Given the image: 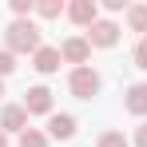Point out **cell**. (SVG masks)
I'll use <instances>...</instances> for the list:
<instances>
[{
  "mask_svg": "<svg viewBox=\"0 0 147 147\" xmlns=\"http://www.w3.org/2000/svg\"><path fill=\"white\" fill-rule=\"evenodd\" d=\"M40 48H44V44H40V28L32 24V20H12V24H8V52H12V56H16V52H32V56H36Z\"/></svg>",
  "mask_w": 147,
  "mask_h": 147,
  "instance_id": "obj_1",
  "label": "cell"
},
{
  "mask_svg": "<svg viewBox=\"0 0 147 147\" xmlns=\"http://www.w3.org/2000/svg\"><path fill=\"white\" fill-rule=\"evenodd\" d=\"M68 88H72V96L76 99H92L99 92V72L96 68H72V76H68Z\"/></svg>",
  "mask_w": 147,
  "mask_h": 147,
  "instance_id": "obj_2",
  "label": "cell"
},
{
  "mask_svg": "<svg viewBox=\"0 0 147 147\" xmlns=\"http://www.w3.org/2000/svg\"><path fill=\"white\" fill-rule=\"evenodd\" d=\"M88 44H96V48H115V44H119V24H115V20H96V24L88 28Z\"/></svg>",
  "mask_w": 147,
  "mask_h": 147,
  "instance_id": "obj_3",
  "label": "cell"
},
{
  "mask_svg": "<svg viewBox=\"0 0 147 147\" xmlns=\"http://www.w3.org/2000/svg\"><path fill=\"white\" fill-rule=\"evenodd\" d=\"M24 111L28 115H48L52 111V92L44 88V84H36V88L24 92Z\"/></svg>",
  "mask_w": 147,
  "mask_h": 147,
  "instance_id": "obj_4",
  "label": "cell"
},
{
  "mask_svg": "<svg viewBox=\"0 0 147 147\" xmlns=\"http://www.w3.org/2000/svg\"><path fill=\"white\" fill-rule=\"evenodd\" d=\"M60 56H64L68 64H76V68H84V64H88V56H92V44H88V36H72V40H64Z\"/></svg>",
  "mask_w": 147,
  "mask_h": 147,
  "instance_id": "obj_5",
  "label": "cell"
},
{
  "mask_svg": "<svg viewBox=\"0 0 147 147\" xmlns=\"http://www.w3.org/2000/svg\"><path fill=\"white\" fill-rule=\"evenodd\" d=\"M68 16H72L80 28H92L99 20V4L96 0H72V4H68Z\"/></svg>",
  "mask_w": 147,
  "mask_h": 147,
  "instance_id": "obj_6",
  "label": "cell"
},
{
  "mask_svg": "<svg viewBox=\"0 0 147 147\" xmlns=\"http://www.w3.org/2000/svg\"><path fill=\"white\" fill-rule=\"evenodd\" d=\"M0 131H28V111L24 103H8L0 111Z\"/></svg>",
  "mask_w": 147,
  "mask_h": 147,
  "instance_id": "obj_7",
  "label": "cell"
},
{
  "mask_svg": "<svg viewBox=\"0 0 147 147\" xmlns=\"http://www.w3.org/2000/svg\"><path fill=\"white\" fill-rule=\"evenodd\" d=\"M60 60H64L60 48H40L36 56H32V68H36L40 76H52V72H60Z\"/></svg>",
  "mask_w": 147,
  "mask_h": 147,
  "instance_id": "obj_8",
  "label": "cell"
},
{
  "mask_svg": "<svg viewBox=\"0 0 147 147\" xmlns=\"http://www.w3.org/2000/svg\"><path fill=\"white\" fill-rule=\"evenodd\" d=\"M123 107L131 115H147V84H131L127 96H123Z\"/></svg>",
  "mask_w": 147,
  "mask_h": 147,
  "instance_id": "obj_9",
  "label": "cell"
},
{
  "mask_svg": "<svg viewBox=\"0 0 147 147\" xmlns=\"http://www.w3.org/2000/svg\"><path fill=\"white\" fill-rule=\"evenodd\" d=\"M48 135L52 139H72L76 135V119L72 115H52L48 119Z\"/></svg>",
  "mask_w": 147,
  "mask_h": 147,
  "instance_id": "obj_10",
  "label": "cell"
},
{
  "mask_svg": "<svg viewBox=\"0 0 147 147\" xmlns=\"http://www.w3.org/2000/svg\"><path fill=\"white\" fill-rule=\"evenodd\" d=\"M127 28L131 32H147V4H131L127 8Z\"/></svg>",
  "mask_w": 147,
  "mask_h": 147,
  "instance_id": "obj_11",
  "label": "cell"
},
{
  "mask_svg": "<svg viewBox=\"0 0 147 147\" xmlns=\"http://www.w3.org/2000/svg\"><path fill=\"white\" fill-rule=\"evenodd\" d=\"M20 147H48V135L36 131V127H28V131H20Z\"/></svg>",
  "mask_w": 147,
  "mask_h": 147,
  "instance_id": "obj_12",
  "label": "cell"
},
{
  "mask_svg": "<svg viewBox=\"0 0 147 147\" xmlns=\"http://www.w3.org/2000/svg\"><path fill=\"white\" fill-rule=\"evenodd\" d=\"M36 12H40L44 20H56V16L64 12V4H60V0H40V4H36Z\"/></svg>",
  "mask_w": 147,
  "mask_h": 147,
  "instance_id": "obj_13",
  "label": "cell"
},
{
  "mask_svg": "<svg viewBox=\"0 0 147 147\" xmlns=\"http://www.w3.org/2000/svg\"><path fill=\"white\" fill-rule=\"evenodd\" d=\"M96 147H127V135H123V131H103Z\"/></svg>",
  "mask_w": 147,
  "mask_h": 147,
  "instance_id": "obj_14",
  "label": "cell"
},
{
  "mask_svg": "<svg viewBox=\"0 0 147 147\" xmlns=\"http://www.w3.org/2000/svg\"><path fill=\"white\" fill-rule=\"evenodd\" d=\"M135 68H143V72H147V36L135 44Z\"/></svg>",
  "mask_w": 147,
  "mask_h": 147,
  "instance_id": "obj_15",
  "label": "cell"
},
{
  "mask_svg": "<svg viewBox=\"0 0 147 147\" xmlns=\"http://www.w3.org/2000/svg\"><path fill=\"white\" fill-rule=\"evenodd\" d=\"M12 68H16V56H12V52H0V80L12 72Z\"/></svg>",
  "mask_w": 147,
  "mask_h": 147,
  "instance_id": "obj_16",
  "label": "cell"
},
{
  "mask_svg": "<svg viewBox=\"0 0 147 147\" xmlns=\"http://www.w3.org/2000/svg\"><path fill=\"white\" fill-rule=\"evenodd\" d=\"M32 8H36L32 0H12V12H16V20H24V16L32 12Z\"/></svg>",
  "mask_w": 147,
  "mask_h": 147,
  "instance_id": "obj_17",
  "label": "cell"
},
{
  "mask_svg": "<svg viewBox=\"0 0 147 147\" xmlns=\"http://www.w3.org/2000/svg\"><path fill=\"white\" fill-rule=\"evenodd\" d=\"M135 143H139V147H147V123L139 127V131H135Z\"/></svg>",
  "mask_w": 147,
  "mask_h": 147,
  "instance_id": "obj_18",
  "label": "cell"
},
{
  "mask_svg": "<svg viewBox=\"0 0 147 147\" xmlns=\"http://www.w3.org/2000/svg\"><path fill=\"white\" fill-rule=\"evenodd\" d=\"M0 147H8V139H4V131H0Z\"/></svg>",
  "mask_w": 147,
  "mask_h": 147,
  "instance_id": "obj_19",
  "label": "cell"
},
{
  "mask_svg": "<svg viewBox=\"0 0 147 147\" xmlns=\"http://www.w3.org/2000/svg\"><path fill=\"white\" fill-rule=\"evenodd\" d=\"M0 99H4V80H0Z\"/></svg>",
  "mask_w": 147,
  "mask_h": 147,
  "instance_id": "obj_20",
  "label": "cell"
}]
</instances>
